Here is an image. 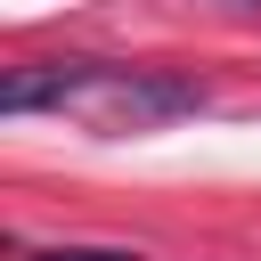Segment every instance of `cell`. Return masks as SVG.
I'll return each mask as SVG.
<instances>
[{
	"label": "cell",
	"mask_w": 261,
	"mask_h": 261,
	"mask_svg": "<svg viewBox=\"0 0 261 261\" xmlns=\"http://www.w3.org/2000/svg\"><path fill=\"white\" fill-rule=\"evenodd\" d=\"M196 106H204V82H188V73H122V65H106V82L90 90L98 130H155V122H179Z\"/></svg>",
	"instance_id": "6da1fadb"
},
{
	"label": "cell",
	"mask_w": 261,
	"mask_h": 261,
	"mask_svg": "<svg viewBox=\"0 0 261 261\" xmlns=\"http://www.w3.org/2000/svg\"><path fill=\"white\" fill-rule=\"evenodd\" d=\"M98 82H106L98 57H49V65L8 73V82H0V106H8V114H41V106H73V98H90Z\"/></svg>",
	"instance_id": "7a4b0ae2"
},
{
	"label": "cell",
	"mask_w": 261,
	"mask_h": 261,
	"mask_svg": "<svg viewBox=\"0 0 261 261\" xmlns=\"http://www.w3.org/2000/svg\"><path fill=\"white\" fill-rule=\"evenodd\" d=\"M24 261H139L130 245H49V253H24Z\"/></svg>",
	"instance_id": "3957f363"
},
{
	"label": "cell",
	"mask_w": 261,
	"mask_h": 261,
	"mask_svg": "<svg viewBox=\"0 0 261 261\" xmlns=\"http://www.w3.org/2000/svg\"><path fill=\"white\" fill-rule=\"evenodd\" d=\"M237 8H261V0H237Z\"/></svg>",
	"instance_id": "277c9868"
}]
</instances>
